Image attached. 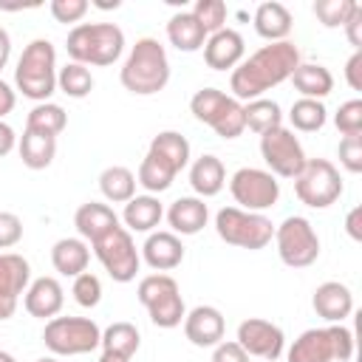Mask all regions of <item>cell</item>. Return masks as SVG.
Listing matches in <instances>:
<instances>
[{
	"instance_id": "obj_1",
	"label": "cell",
	"mask_w": 362,
	"mask_h": 362,
	"mask_svg": "<svg viewBox=\"0 0 362 362\" xmlns=\"http://www.w3.org/2000/svg\"><path fill=\"white\" fill-rule=\"evenodd\" d=\"M300 65V48L291 40L283 42H269L263 48H257L255 54H249L229 76V90L232 96L240 102H252L260 99L266 90H272L274 85L286 82L294 68Z\"/></svg>"
},
{
	"instance_id": "obj_2",
	"label": "cell",
	"mask_w": 362,
	"mask_h": 362,
	"mask_svg": "<svg viewBox=\"0 0 362 362\" xmlns=\"http://www.w3.org/2000/svg\"><path fill=\"white\" fill-rule=\"evenodd\" d=\"M124 90L136 93V96H153L158 90L167 88L170 82V59L164 45L156 37H141L136 40V45L130 48L122 74H119Z\"/></svg>"
},
{
	"instance_id": "obj_3",
	"label": "cell",
	"mask_w": 362,
	"mask_h": 362,
	"mask_svg": "<svg viewBox=\"0 0 362 362\" xmlns=\"http://www.w3.org/2000/svg\"><path fill=\"white\" fill-rule=\"evenodd\" d=\"M65 51L79 65H113L124 51V31L116 23H79L68 31Z\"/></svg>"
},
{
	"instance_id": "obj_4",
	"label": "cell",
	"mask_w": 362,
	"mask_h": 362,
	"mask_svg": "<svg viewBox=\"0 0 362 362\" xmlns=\"http://www.w3.org/2000/svg\"><path fill=\"white\" fill-rule=\"evenodd\" d=\"M14 85L25 99L48 102L51 93L57 90V51L51 45V40H31L14 68Z\"/></svg>"
},
{
	"instance_id": "obj_5",
	"label": "cell",
	"mask_w": 362,
	"mask_h": 362,
	"mask_svg": "<svg viewBox=\"0 0 362 362\" xmlns=\"http://www.w3.org/2000/svg\"><path fill=\"white\" fill-rule=\"evenodd\" d=\"M215 232L223 243L238 249H266L274 238V223L263 212H246L240 206H223L215 215Z\"/></svg>"
},
{
	"instance_id": "obj_6",
	"label": "cell",
	"mask_w": 362,
	"mask_h": 362,
	"mask_svg": "<svg viewBox=\"0 0 362 362\" xmlns=\"http://www.w3.org/2000/svg\"><path fill=\"white\" fill-rule=\"evenodd\" d=\"M136 297L147 308L153 325H158V328H175L187 317L181 288H178L175 277H170L164 272L141 277L139 280V288H136Z\"/></svg>"
},
{
	"instance_id": "obj_7",
	"label": "cell",
	"mask_w": 362,
	"mask_h": 362,
	"mask_svg": "<svg viewBox=\"0 0 362 362\" xmlns=\"http://www.w3.org/2000/svg\"><path fill=\"white\" fill-rule=\"evenodd\" d=\"M42 342L54 356H79L99 348L102 328L90 317H51L45 322Z\"/></svg>"
},
{
	"instance_id": "obj_8",
	"label": "cell",
	"mask_w": 362,
	"mask_h": 362,
	"mask_svg": "<svg viewBox=\"0 0 362 362\" xmlns=\"http://www.w3.org/2000/svg\"><path fill=\"white\" fill-rule=\"evenodd\" d=\"M189 110L198 122L209 124L221 139H238L246 124H243V105L235 96H226L218 88H201L189 99Z\"/></svg>"
},
{
	"instance_id": "obj_9",
	"label": "cell",
	"mask_w": 362,
	"mask_h": 362,
	"mask_svg": "<svg viewBox=\"0 0 362 362\" xmlns=\"http://www.w3.org/2000/svg\"><path fill=\"white\" fill-rule=\"evenodd\" d=\"M342 189V175L328 158H305L303 170L294 175V192L311 209H328Z\"/></svg>"
},
{
	"instance_id": "obj_10",
	"label": "cell",
	"mask_w": 362,
	"mask_h": 362,
	"mask_svg": "<svg viewBox=\"0 0 362 362\" xmlns=\"http://www.w3.org/2000/svg\"><path fill=\"white\" fill-rule=\"evenodd\" d=\"M274 243L280 260L291 269H305L320 257V238L303 215H288L280 226H274Z\"/></svg>"
},
{
	"instance_id": "obj_11",
	"label": "cell",
	"mask_w": 362,
	"mask_h": 362,
	"mask_svg": "<svg viewBox=\"0 0 362 362\" xmlns=\"http://www.w3.org/2000/svg\"><path fill=\"white\" fill-rule=\"evenodd\" d=\"M90 246H93V255L99 257V263L105 266V272L110 274V280H116V283L136 280V272L141 266V255L136 249L133 235L124 226H116L113 232H107L102 240H96Z\"/></svg>"
},
{
	"instance_id": "obj_12",
	"label": "cell",
	"mask_w": 362,
	"mask_h": 362,
	"mask_svg": "<svg viewBox=\"0 0 362 362\" xmlns=\"http://www.w3.org/2000/svg\"><path fill=\"white\" fill-rule=\"evenodd\" d=\"M229 192L235 204L246 212H263L277 204L280 198V181L260 167H240L229 178Z\"/></svg>"
},
{
	"instance_id": "obj_13",
	"label": "cell",
	"mask_w": 362,
	"mask_h": 362,
	"mask_svg": "<svg viewBox=\"0 0 362 362\" xmlns=\"http://www.w3.org/2000/svg\"><path fill=\"white\" fill-rule=\"evenodd\" d=\"M260 156L269 167V173L277 178H294L303 164H305V153L300 139L294 136V130L288 127H274L269 133L260 136Z\"/></svg>"
},
{
	"instance_id": "obj_14",
	"label": "cell",
	"mask_w": 362,
	"mask_h": 362,
	"mask_svg": "<svg viewBox=\"0 0 362 362\" xmlns=\"http://www.w3.org/2000/svg\"><path fill=\"white\" fill-rule=\"evenodd\" d=\"M249 356H260L266 362H277L283 348H286V337H283V328L269 322V320H260V317H249L238 325V339H235Z\"/></svg>"
},
{
	"instance_id": "obj_15",
	"label": "cell",
	"mask_w": 362,
	"mask_h": 362,
	"mask_svg": "<svg viewBox=\"0 0 362 362\" xmlns=\"http://www.w3.org/2000/svg\"><path fill=\"white\" fill-rule=\"evenodd\" d=\"M31 283V266L17 252H0V320H11Z\"/></svg>"
},
{
	"instance_id": "obj_16",
	"label": "cell",
	"mask_w": 362,
	"mask_h": 362,
	"mask_svg": "<svg viewBox=\"0 0 362 362\" xmlns=\"http://www.w3.org/2000/svg\"><path fill=\"white\" fill-rule=\"evenodd\" d=\"M243 54H246V42L235 28H221L209 34L204 42V62L212 71H235L243 62Z\"/></svg>"
},
{
	"instance_id": "obj_17",
	"label": "cell",
	"mask_w": 362,
	"mask_h": 362,
	"mask_svg": "<svg viewBox=\"0 0 362 362\" xmlns=\"http://www.w3.org/2000/svg\"><path fill=\"white\" fill-rule=\"evenodd\" d=\"M223 331L226 322L215 305H195L184 317V337L195 348H215L218 342H223Z\"/></svg>"
},
{
	"instance_id": "obj_18",
	"label": "cell",
	"mask_w": 362,
	"mask_h": 362,
	"mask_svg": "<svg viewBox=\"0 0 362 362\" xmlns=\"http://www.w3.org/2000/svg\"><path fill=\"white\" fill-rule=\"evenodd\" d=\"M311 305H314L317 317H322L325 322L337 325V322H345L354 314V294H351V288L345 283L325 280V283H320L314 288Z\"/></svg>"
},
{
	"instance_id": "obj_19",
	"label": "cell",
	"mask_w": 362,
	"mask_h": 362,
	"mask_svg": "<svg viewBox=\"0 0 362 362\" xmlns=\"http://www.w3.org/2000/svg\"><path fill=\"white\" fill-rule=\"evenodd\" d=\"M23 305L31 317L37 320H51L62 311L65 305V291L59 286L57 277H37L28 283L25 294H23Z\"/></svg>"
},
{
	"instance_id": "obj_20",
	"label": "cell",
	"mask_w": 362,
	"mask_h": 362,
	"mask_svg": "<svg viewBox=\"0 0 362 362\" xmlns=\"http://www.w3.org/2000/svg\"><path fill=\"white\" fill-rule=\"evenodd\" d=\"M74 226L79 232V238L85 243H96L102 240L107 232H113L119 226V215L107 206V204H99V201H88L76 209L74 215Z\"/></svg>"
},
{
	"instance_id": "obj_21",
	"label": "cell",
	"mask_w": 362,
	"mask_h": 362,
	"mask_svg": "<svg viewBox=\"0 0 362 362\" xmlns=\"http://www.w3.org/2000/svg\"><path fill=\"white\" fill-rule=\"evenodd\" d=\"M141 257L150 269L156 272H170L175 266H181L184 260V243L178 235L173 232H150L144 246H141Z\"/></svg>"
},
{
	"instance_id": "obj_22",
	"label": "cell",
	"mask_w": 362,
	"mask_h": 362,
	"mask_svg": "<svg viewBox=\"0 0 362 362\" xmlns=\"http://www.w3.org/2000/svg\"><path fill=\"white\" fill-rule=\"evenodd\" d=\"M206 221H209V209L198 195L175 198L167 209V223L173 235H198L206 226Z\"/></svg>"
},
{
	"instance_id": "obj_23",
	"label": "cell",
	"mask_w": 362,
	"mask_h": 362,
	"mask_svg": "<svg viewBox=\"0 0 362 362\" xmlns=\"http://www.w3.org/2000/svg\"><path fill=\"white\" fill-rule=\"evenodd\" d=\"M288 362H337L334 359V339L328 328H308L303 331L291 348Z\"/></svg>"
},
{
	"instance_id": "obj_24",
	"label": "cell",
	"mask_w": 362,
	"mask_h": 362,
	"mask_svg": "<svg viewBox=\"0 0 362 362\" xmlns=\"http://www.w3.org/2000/svg\"><path fill=\"white\" fill-rule=\"evenodd\" d=\"M291 11L277 3V0H266L255 8V31L266 40V42H283L291 34Z\"/></svg>"
},
{
	"instance_id": "obj_25",
	"label": "cell",
	"mask_w": 362,
	"mask_h": 362,
	"mask_svg": "<svg viewBox=\"0 0 362 362\" xmlns=\"http://www.w3.org/2000/svg\"><path fill=\"white\" fill-rule=\"evenodd\" d=\"M288 79L294 82V90L300 93V99H317V102H322L334 90V76L320 62H300Z\"/></svg>"
},
{
	"instance_id": "obj_26",
	"label": "cell",
	"mask_w": 362,
	"mask_h": 362,
	"mask_svg": "<svg viewBox=\"0 0 362 362\" xmlns=\"http://www.w3.org/2000/svg\"><path fill=\"white\" fill-rule=\"evenodd\" d=\"M189 184H192V189H195L198 198H212V195H218V192L223 189V184H226V170H223L221 158L212 156V153L198 156V158L189 164Z\"/></svg>"
},
{
	"instance_id": "obj_27",
	"label": "cell",
	"mask_w": 362,
	"mask_h": 362,
	"mask_svg": "<svg viewBox=\"0 0 362 362\" xmlns=\"http://www.w3.org/2000/svg\"><path fill=\"white\" fill-rule=\"evenodd\" d=\"M206 31L204 25L192 17V11H175L170 20H167V40L170 45H175L178 51L184 54H192V51H201L204 42H206Z\"/></svg>"
},
{
	"instance_id": "obj_28",
	"label": "cell",
	"mask_w": 362,
	"mask_h": 362,
	"mask_svg": "<svg viewBox=\"0 0 362 362\" xmlns=\"http://www.w3.org/2000/svg\"><path fill=\"white\" fill-rule=\"evenodd\" d=\"M164 218V206L156 195H133L124 204L122 221L127 232H153Z\"/></svg>"
},
{
	"instance_id": "obj_29",
	"label": "cell",
	"mask_w": 362,
	"mask_h": 362,
	"mask_svg": "<svg viewBox=\"0 0 362 362\" xmlns=\"http://www.w3.org/2000/svg\"><path fill=\"white\" fill-rule=\"evenodd\" d=\"M88 260H90V249L82 238H59L51 246V263L65 277H76L88 272Z\"/></svg>"
},
{
	"instance_id": "obj_30",
	"label": "cell",
	"mask_w": 362,
	"mask_h": 362,
	"mask_svg": "<svg viewBox=\"0 0 362 362\" xmlns=\"http://www.w3.org/2000/svg\"><path fill=\"white\" fill-rule=\"evenodd\" d=\"M17 150H20V158L28 170H45L57 156V139L37 133V130H23Z\"/></svg>"
},
{
	"instance_id": "obj_31",
	"label": "cell",
	"mask_w": 362,
	"mask_h": 362,
	"mask_svg": "<svg viewBox=\"0 0 362 362\" xmlns=\"http://www.w3.org/2000/svg\"><path fill=\"white\" fill-rule=\"evenodd\" d=\"M153 156H158L161 161H167L175 173H181L189 164V141L178 133V130H161L158 136H153L150 150Z\"/></svg>"
},
{
	"instance_id": "obj_32",
	"label": "cell",
	"mask_w": 362,
	"mask_h": 362,
	"mask_svg": "<svg viewBox=\"0 0 362 362\" xmlns=\"http://www.w3.org/2000/svg\"><path fill=\"white\" fill-rule=\"evenodd\" d=\"M99 189H102L105 201H110V204H127L136 195V173L127 170V167H122V164L105 167L102 175H99Z\"/></svg>"
},
{
	"instance_id": "obj_33",
	"label": "cell",
	"mask_w": 362,
	"mask_h": 362,
	"mask_svg": "<svg viewBox=\"0 0 362 362\" xmlns=\"http://www.w3.org/2000/svg\"><path fill=\"white\" fill-rule=\"evenodd\" d=\"M243 124L249 130H255L257 136L274 130V127H283V113H280V105L274 99H252L243 105Z\"/></svg>"
},
{
	"instance_id": "obj_34",
	"label": "cell",
	"mask_w": 362,
	"mask_h": 362,
	"mask_svg": "<svg viewBox=\"0 0 362 362\" xmlns=\"http://www.w3.org/2000/svg\"><path fill=\"white\" fill-rule=\"evenodd\" d=\"M175 175H178V173H175L167 161H161L158 156L147 153V156L141 158V164H139L136 184H141V187L147 189V195H158V192L170 189V184L175 181Z\"/></svg>"
},
{
	"instance_id": "obj_35",
	"label": "cell",
	"mask_w": 362,
	"mask_h": 362,
	"mask_svg": "<svg viewBox=\"0 0 362 362\" xmlns=\"http://www.w3.org/2000/svg\"><path fill=\"white\" fill-rule=\"evenodd\" d=\"M102 351H110V354H122V356H130L133 359V354L139 351V345H141V334H139V328L133 325V322H124V320H119V322H110L105 331H102Z\"/></svg>"
},
{
	"instance_id": "obj_36",
	"label": "cell",
	"mask_w": 362,
	"mask_h": 362,
	"mask_svg": "<svg viewBox=\"0 0 362 362\" xmlns=\"http://www.w3.org/2000/svg\"><path fill=\"white\" fill-rule=\"evenodd\" d=\"M68 124V116L65 110L57 105V102H40L28 110V119H25V130H37V133H45V136H59Z\"/></svg>"
},
{
	"instance_id": "obj_37",
	"label": "cell",
	"mask_w": 362,
	"mask_h": 362,
	"mask_svg": "<svg viewBox=\"0 0 362 362\" xmlns=\"http://www.w3.org/2000/svg\"><path fill=\"white\" fill-rule=\"evenodd\" d=\"M57 88L71 99H85L93 90V74L88 71V65L68 62L57 68Z\"/></svg>"
},
{
	"instance_id": "obj_38",
	"label": "cell",
	"mask_w": 362,
	"mask_h": 362,
	"mask_svg": "<svg viewBox=\"0 0 362 362\" xmlns=\"http://www.w3.org/2000/svg\"><path fill=\"white\" fill-rule=\"evenodd\" d=\"M325 119H328V110L317 99H297L291 105V110H288V122L300 133H317V130H322Z\"/></svg>"
},
{
	"instance_id": "obj_39",
	"label": "cell",
	"mask_w": 362,
	"mask_h": 362,
	"mask_svg": "<svg viewBox=\"0 0 362 362\" xmlns=\"http://www.w3.org/2000/svg\"><path fill=\"white\" fill-rule=\"evenodd\" d=\"M359 3L356 0H317L314 3V17L325 25V28H339L348 23V17L354 14Z\"/></svg>"
},
{
	"instance_id": "obj_40",
	"label": "cell",
	"mask_w": 362,
	"mask_h": 362,
	"mask_svg": "<svg viewBox=\"0 0 362 362\" xmlns=\"http://www.w3.org/2000/svg\"><path fill=\"white\" fill-rule=\"evenodd\" d=\"M226 3L223 0H198L192 6V17L204 25L206 34H215L221 28H226Z\"/></svg>"
},
{
	"instance_id": "obj_41",
	"label": "cell",
	"mask_w": 362,
	"mask_h": 362,
	"mask_svg": "<svg viewBox=\"0 0 362 362\" xmlns=\"http://www.w3.org/2000/svg\"><path fill=\"white\" fill-rule=\"evenodd\" d=\"M71 294L82 308H96L99 300H102V280L96 274H90V272H82V274L74 277Z\"/></svg>"
},
{
	"instance_id": "obj_42",
	"label": "cell",
	"mask_w": 362,
	"mask_h": 362,
	"mask_svg": "<svg viewBox=\"0 0 362 362\" xmlns=\"http://www.w3.org/2000/svg\"><path fill=\"white\" fill-rule=\"evenodd\" d=\"M334 124L342 136H359L362 133V99H348L334 113Z\"/></svg>"
},
{
	"instance_id": "obj_43",
	"label": "cell",
	"mask_w": 362,
	"mask_h": 362,
	"mask_svg": "<svg viewBox=\"0 0 362 362\" xmlns=\"http://www.w3.org/2000/svg\"><path fill=\"white\" fill-rule=\"evenodd\" d=\"M337 156H339V164L348 170V173H362V133L359 136H342L339 139V147H337Z\"/></svg>"
},
{
	"instance_id": "obj_44",
	"label": "cell",
	"mask_w": 362,
	"mask_h": 362,
	"mask_svg": "<svg viewBox=\"0 0 362 362\" xmlns=\"http://www.w3.org/2000/svg\"><path fill=\"white\" fill-rule=\"evenodd\" d=\"M88 8H90V3L88 0H51V6H48V11H51V17L57 20V23H76L79 25V20L88 14Z\"/></svg>"
},
{
	"instance_id": "obj_45",
	"label": "cell",
	"mask_w": 362,
	"mask_h": 362,
	"mask_svg": "<svg viewBox=\"0 0 362 362\" xmlns=\"http://www.w3.org/2000/svg\"><path fill=\"white\" fill-rule=\"evenodd\" d=\"M328 331H331V339H334V359L337 362H351V356H354V331L345 328L342 322L328 325Z\"/></svg>"
},
{
	"instance_id": "obj_46",
	"label": "cell",
	"mask_w": 362,
	"mask_h": 362,
	"mask_svg": "<svg viewBox=\"0 0 362 362\" xmlns=\"http://www.w3.org/2000/svg\"><path fill=\"white\" fill-rule=\"evenodd\" d=\"M23 238V221L14 212H0V249L17 246Z\"/></svg>"
},
{
	"instance_id": "obj_47",
	"label": "cell",
	"mask_w": 362,
	"mask_h": 362,
	"mask_svg": "<svg viewBox=\"0 0 362 362\" xmlns=\"http://www.w3.org/2000/svg\"><path fill=\"white\" fill-rule=\"evenodd\" d=\"M212 362H249V354H246L235 339H229V342H218V345H215Z\"/></svg>"
},
{
	"instance_id": "obj_48",
	"label": "cell",
	"mask_w": 362,
	"mask_h": 362,
	"mask_svg": "<svg viewBox=\"0 0 362 362\" xmlns=\"http://www.w3.org/2000/svg\"><path fill=\"white\" fill-rule=\"evenodd\" d=\"M342 28H345V37L354 45V51H362V6L354 8V14L348 17V23Z\"/></svg>"
},
{
	"instance_id": "obj_49",
	"label": "cell",
	"mask_w": 362,
	"mask_h": 362,
	"mask_svg": "<svg viewBox=\"0 0 362 362\" xmlns=\"http://www.w3.org/2000/svg\"><path fill=\"white\" fill-rule=\"evenodd\" d=\"M345 82L351 85V90H362V51H354L345 62Z\"/></svg>"
},
{
	"instance_id": "obj_50",
	"label": "cell",
	"mask_w": 362,
	"mask_h": 362,
	"mask_svg": "<svg viewBox=\"0 0 362 362\" xmlns=\"http://www.w3.org/2000/svg\"><path fill=\"white\" fill-rule=\"evenodd\" d=\"M359 221H362V206H354L345 218V232L351 240H362V223Z\"/></svg>"
},
{
	"instance_id": "obj_51",
	"label": "cell",
	"mask_w": 362,
	"mask_h": 362,
	"mask_svg": "<svg viewBox=\"0 0 362 362\" xmlns=\"http://www.w3.org/2000/svg\"><path fill=\"white\" fill-rule=\"evenodd\" d=\"M14 147H17V133H14V127L6 124V122H0V158L8 156Z\"/></svg>"
},
{
	"instance_id": "obj_52",
	"label": "cell",
	"mask_w": 362,
	"mask_h": 362,
	"mask_svg": "<svg viewBox=\"0 0 362 362\" xmlns=\"http://www.w3.org/2000/svg\"><path fill=\"white\" fill-rule=\"evenodd\" d=\"M14 105H17V96H14L11 85L0 79V122H3V116H8L14 110Z\"/></svg>"
},
{
	"instance_id": "obj_53",
	"label": "cell",
	"mask_w": 362,
	"mask_h": 362,
	"mask_svg": "<svg viewBox=\"0 0 362 362\" xmlns=\"http://www.w3.org/2000/svg\"><path fill=\"white\" fill-rule=\"evenodd\" d=\"M8 57H11V37H8V31L0 25V68H6Z\"/></svg>"
},
{
	"instance_id": "obj_54",
	"label": "cell",
	"mask_w": 362,
	"mask_h": 362,
	"mask_svg": "<svg viewBox=\"0 0 362 362\" xmlns=\"http://www.w3.org/2000/svg\"><path fill=\"white\" fill-rule=\"evenodd\" d=\"M99 362H130V356H122V354H110V351H102Z\"/></svg>"
},
{
	"instance_id": "obj_55",
	"label": "cell",
	"mask_w": 362,
	"mask_h": 362,
	"mask_svg": "<svg viewBox=\"0 0 362 362\" xmlns=\"http://www.w3.org/2000/svg\"><path fill=\"white\" fill-rule=\"evenodd\" d=\"M0 362H17V359H14L8 351H0Z\"/></svg>"
},
{
	"instance_id": "obj_56",
	"label": "cell",
	"mask_w": 362,
	"mask_h": 362,
	"mask_svg": "<svg viewBox=\"0 0 362 362\" xmlns=\"http://www.w3.org/2000/svg\"><path fill=\"white\" fill-rule=\"evenodd\" d=\"M37 362H59L57 356H42V359H37Z\"/></svg>"
}]
</instances>
